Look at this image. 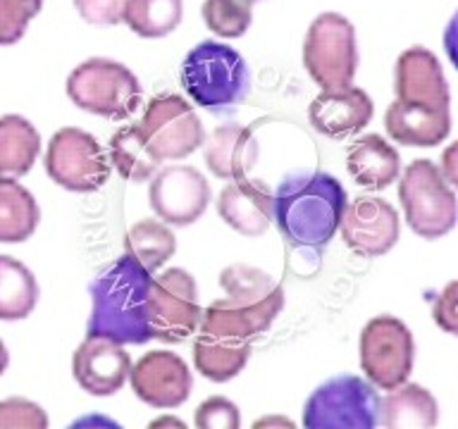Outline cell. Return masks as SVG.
Here are the masks:
<instances>
[{"instance_id":"6da1fadb","label":"cell","mask_w":458,"mask_h":429,"mask_svg":"<svg viewBox=\"0 0 458 429\" xmlns=\"http://www.w3.org/2000/svg\"><path fill=\"white\" fill-rule=\"evenodd\" d=\"M396 100L386 107V134L401 146L432 148L451 131V93L442 63L432 50L413 46L394 67Z\"/></svg>"},{"instance_id":"7a4b0ae2","label":"cell","mask_w":458,"mask_h":429,"mask_svg":"<svg viewBox=\"0 0 458 429\" xmlns=\"http://www.w3.org/2000/svg\"><path fill=\"white\" fill-rule=\"evenodd\" d=\"M275 198L272 222H277L279 234L293 248H325L335 239L346 189L342 181L325 172L289 174L279 184Z\"/></svg>"},{"instance_id":"3957f363","label":"cell","mask_w":458,"mask_h":429,"mask_svg":"<svg viewBox=\"0 0 458 429\" xmlns=\"http://www.w3.org/2000/svg\"><path fill=\"white\" fill-rule=\"evenodd\" d=\"M220 284L227 296L213 300L200 313L203 334L250 341L270 329L284 307V289L258 267L229 265L220 272Z\"/></svg>"},{"instance_id":"277c9868","label":"cell","mask_w":458,"mask_h":429,"mask_svg":"<svg viewBox=\"0 0 458 429\" xmlns=\"http://www.w3.org/2000/svg\"><path fill=\"white\" fill-rule=\"evenodd\" d=\"M150 279L153 274L129 253L100 272L91 284L93 307L86 334L110 336L122 346L150 341L146 307Z\"/></svg>"},{"instance_id":"5b68a950","label":"cell","mask_w":458,"mask_h":429,"mask_svg":"<svg viewBox=\"0 0 458 429\" xmlns=\"http://www.w3.org/2000/svg\"><path fill=\"white\" fill-rule=\"evenodd\" d=\"M182 86L196 105L220 113L249 96V64L225 43L203 41L182 63Z\"/></svg>"},{"instance_id":"8992f818","label":"cell","mask_w":458,"mask_h":429,"mask_svg":"<svg viewBox=\"0 0 458 429\" xmlns=\"http://www.w3.org/2000/svg\"><path fill=\"white\" fill-rule=\"evenodd\" d=\"M67 96L86 113L127 120L139 110L143 93L129 67L107 57H91L67 77Z\"/></svg>"},{"instance_id":"52a82bcc","label":"cell","mask_w":458,"mask_h":429,"mask_svg":"<svg viewBox=\"0 0 458 429\" xmlns=\"http://www.w3.org/2000/svg\"><path fill=\"white\" fill-rule=\"evenodd\" d=\"M408 227L422 239H442L456 227V193L432 160H413L399 181Z\"/></svg>"},{"instance_id":"ba28073f","label":"cell","mask_w":458,"mask_h":429,"mask_svg":"<svg viewBox=\"0 0 458 429\" xmlns=\"http://www.w3.org/2000/svg\"><path fill=\"white\" fill-rule=\"evenodd\" d=\"M377 425V386L353 374L320 384L303 406V427L308 429H372Z\"/></svg>"},{"instance_id":"9c48e42d","label":"cell","mask_w":458,"mask_h":429,"mask_svg":"<svg viewBox=\"0 0 458 429\" xmlns=\"http://www.w3.org/2000/svg\"><path fill=\"white\" fill-rule=\"evenodd\" d=\"M303 64L322 91L353 84L358 70L356 29L344 14H318L303 41Z\"/></svg>"},{"instance_id":"30bf717a","label":"cell","mask_w":458,"mask_h":429,"mask_svg":"<svg viewBox=\"0 0 458 429\" xmlns=\"http://www.w3.org/2000/svg\"><path fill=\"white\" fill-rule=\"evenodd\" d=\"M150 339L163 343H182L191 339L200 322V303L196 279L182 267L165 270L150 279L148 296Z\"/></svg>"},{"instance_id":"8fae6325","label":"cell","mask_w":458,"mask_h":429,"mask_svg":"<svg viewBox=\"0 0 458 429\" xmlns=\"http://www.w3.org/2000/svg\"><path fill=\"white\" fill-rule=\"evenodd\" d=\"M360 367L377 389H394L403 384L413 372L415 343L411 329L394 315L372 317L360 332L358 341Z\"/></svg>"},{"instance_id":"7c38bea8","label":"cell","mask_w":458,"mask_h":429,"mask_svg":"<svg viewBox=\"0 0 458 429\" xmlns=\"http://www.w3.org/2000/svg\"><path fill=\"white\" fill-rule=\"evenodd\" d=\"M110 160L96 136L84 129L64 127L53 134L46 153L48 177L67 191L91 193L110 179Z\"/></svg>"},{"instance_id":"4fadbf2b","label":"cell","mask_w":458,"mask_h":429,"mask_svg":"<svg viewBox=\"0 0 458 429\" xmlns=\"http://www.w3.org/2000/svg\"><path fill=\"white\" fill-rule=\"evenodd\" d=\"M150 156L163 160H184L200 148L206 139L199 114L177 93H160L150 100L139 122Z\"/></svg>"},{"instance_id":"5bb4252c","label":"cell","mask_w":458,"mask_h":429,"mask_svg":"<svg viewBox=\"0 0 458 429\" xmlns=\"http://www.w3.org/2000/svg\"><path fill=\"white\" fill-rule=\"evenodd\" d=\"M148 203L153 213L172 227H189L210 203V184L196 167L172 164L148 179Z\"/></svg>"},{"instance_id":"9a60e30c","label":"cell","mask_w":458,"mask_h":429,"mask_svg":"<svg viewBox=\"0 0 458 429\" xmlns=\"http://www.w3.org/2000/svg\"><path fill=\"white\" fill-rule=\"evenodd\" d=\"M344 243L358 256L379 257L396 246L401 236L399 213L385 198L358 196L344 206L339 220Z\"/></svg>"},{"instance_id":"2e32d148","label":"cell","mask_w":458,"mask_h":429,"mask_svg":"<svg viewBox=\"0 0 458 429\" xmlns=\"http://www.w3.org/2000/svg\"><path fill=\"white\" fill-rule=\"evenodd\" d=\"M129 382L136 396L153 408H179L193 386L189 365L170 350H150L139 358L129 370Z\"/></svg>"},{"instance_id":"e0dca14e","label":"cell","mask_w":458,"mask_h":429,"mask_svg":"<svg viewBox=\"0 0 458 429\" xmlns=\"http://www.w3.org/2000/svg\"><path fill=\"white\" fill-rule=\"evenodd\" d=\"M129 370L131 358L122 343L113 341L110 336L89 334L72 358V374L91 396H113L120 391Z\"/></svg>"},{"instance_id":"ac0fdd59","label":"cell","mask_w":458,"mask_h":429,"mask_svg":"<svg viewBox=\"0 0 458 429\" xmlns=\"http://www.w3.org/2000/svg\"><path fill=\"white\" fill-rule=\"evenodd\" d=\"M375 114L370 96L358 86L327 88L308 107V120L315 131L329 139H346L368 127Z\"/></svg>"},{"instance_id":"d6986e66","label":"cell","mask_w":458,"mask_h":429,"mask_svg":"<svg viewBox=\"0 0 458 429\" xmlns=\"http://www.w3.org/2000/svg\"><path fill=\"white\" fill-rule=\"evenodd\" d=\"M217 213L222 222L243 236H260L272 224L275 198L258 179H232L217 196Z\"/></svg>"},{"instance_id":"ffe728a7","label":"cell","mask_w":458,"mask_h":429,"mask_svg":"<svg viewBox=\"0 0 458 429\" xmlns=\"http://www.w3.org/2000/svg\"><path fill=\"white\" fill-rule=\"evenodd\" d=\"M203 160L217 179H243L258 160V143L253 129L243 124H220L203 139Z\"/></svg>"},{"instance_id":"44dd1931","label":"cell","mask_w":458,"mask_h":429,"mask_svg":"<svg viewBox=\"0 0 458 429\" xmlns=\"http://www.w3.org/2000/svg\"><path fill=\"white\" fill-rule=\"evenodd\" d=\"M346 167L358 186L372 191H382L401 177L399 153L377 134L360 136L351 143L346 150Z\"/></svg>"},{"instance_id":"7402d4cb","label":"cell","mask_w":458,"mask_h":429,"mask_svg":"<svg viewBox=\"0 0 458 429\" xmlns=\"http://www.w3.org/2000/svg\"><path fill=\"white\" fill-rule=\"evenodd\" d=\"M379 422L386 429H429L439 422V406L425 386L403 382L379 399Z\"/></svg>"},{"instance_id":"603a6c76","label":"cell","mask_w":458,"mask_h":429,"mask_svg":"<svg viewBox=\"0 0 458 429\" xmlns=\"http://www.w3.org/2000/svg\"><path fill=\"white\" fill-rule=\"evenodd\" d=\"M250 358V343L243 339L213 336L199 332L193 339V365L210 382H229L246 367Z\"/></svg>"},{"instance_id":"cb8c5ba5","label":"cell","mask_w":458,"mask_h":429,"mask_svg":"<svg viewBox=\"0 0 458 429\" xmlns=\"http://www.w3.org/2000/svg\"><path fill=\"white\" fill-rule=\"evenodd\" d=\"M41 153V136L27 117H0V177H24Z\"/></svg>"},{"instance_id":"d4e9b609","label":"cell","mask_w":458,"mask_h":429,"mask_svg":"<svg viewBox=\"0 0 458 429\" xmlns=\"http://www.w3.org/2000/svg\"><path fill=\"white\" fill-rule=\"evenodd\" d=\"M41 210L31 193L13 177H0V243H21L38 227Z\"/></svg>"},{"instance_id":"484cf974","label":"cell","mask_w":458,"mask_h":429,"mask_svg":"<svg viewBox=\"0 0 458 429\" xmlns=\"http://www.w3.org/2000/svg\"><path fill=\"white\" fill-rule=\"evenodd\" d=\"M38 303V282L27 265L0 256V320H24Z\"/></svg>"},{"instance_id":"4316f807","label":"cell","mask_w":458,"mask_h":429,"mask_svg":"<svg viewBox=\"0 0 458 429\" xmlns=\"http://www.w3.org/2000/svg\"><path fill=\"white\" fill-rule=\"evenodd\" d=\"M110 164H114L127 181L143 184L156 174L160 163L150 156L139 124H127L117 129L110 139Z\"/></svg>"},{"instance_id":"83f0119b","label":"cell","mask_w":458,"mask_h":429,"mask_svg":"<svg viewBox=\"0 0 458 429\" xmlns=\"http://www.w3.org/2000/svg\"><path fill=\"white\" fill-rule=\"evenodd\" d=\"M124 248L136 263L143 265L153 274L163 267L177 250V239L165 222L141 220L129 227L124 236Z\"/></svg>"},{"instance_id":"f1b7e54d","label":"cell","mask_w":458,"mask_h":429,"mask_svg":"<svg viewBox=\"0 0 458 429\" xmlns=\"http://www.w3.org/2000/svg\"><path fill=\"white\" fill-rule=\"evenodd\" d=\"M182 0H124L122 21L143 38H163L182 24Z\"/></svg>"},{"instance_id":"f546056e","label":"cell","mask_w":458,"mask_h":429,"mask_svg":"<svg viewBox=\"0 0 458 429\" xmlns=\"http://www.w3.org/2000/svg\"><path fill=\"white\" fill-rule=\"evenodd\" d=\"M200 14L206 27L222 38H239L253 21L249 0H203Z\"/></svg>"},{"instance_id":"4dcf8cb0","label":"cell","mask_w":458,"mask_h":429,"mask_svg":"<svg viewBox=\"0 0 458 429\" xmlns=\"http://www.w3.org/2000/svg\"><path fill=\"white\" fill-rule=\"evenodd\" d=\"M41 7L43 0H0V46L20 41Z\"/></svg>"},{"instance_id":"1f68e13d","label":"cell","mask_w":458,"mask_h":429,"mask_svg":"<svg viewBox=\"0 0 458 429\" xmlns=\"http://www.w3.org/2000/svg\"><path fill=\"white\" fill-rule=\"evenodd\" d=\"M48 427V415L38 403L29 399L0 400V429H46Z\"/></svg>"},{"instance_id":"d6a6232c","label":"cell","mask_w":458,"mask_h":429,"mask_svg":"<svg viewBox=\"0 0 458 429\" xmlns=\"http://www.w3.org/2000/svg\"><path fill=\"white\" fill-rule=\"evenodd\" d=\"M196 427L199 429H239L242 417L239 408L225 396H210L196 408Z\"/></svg>"},{"instance_id":"836d02e7","label":"cell","mask_w":458,"mask_h":429,"mask_svg":"<svg viewBox=\"0 0 458 429\" xmlns=\"http://www.w3.org/2000/svg\"><path fill=\"white\" fill-rule=\"evenodd\" d=\"M74 7L81 14V20L89 24L113 27L122 21L124 0H74Z\"/></svg>"},{"instance_id":"e575fe53","label":"cell","mask_w":458,"mask_h":429,"mask_svg":"<svg viewBox=\"0 0 458 429\" xmlns=\"http://www.w3.org/2000/svg\"><path fill=\"white\" fill-rule=\"evenodd\" d=\"M456 289L458 284L456 282H451L446 289L442 291V296L437 299L435 303V322L444 332H449V334H456L458 332V315H456Z\"/></svg>"},{"instance_id":"d590c367","label":"cell","mask_w":458,"mask_h":429,"mask_svg":"<svg viewBox=\"0 0 458 429\" xmlns=\"http://www.w3.org/2000/svg\"><path fill=\"white\" fill-rule=\"evenodd\" d=\"M270 425H282V427H293L292 420H284V417H263V420L256 422V427H270Z\"/></svg>"},{"instance_id":"8d00e7d4","label":"cell","mask_w":458,"mask_h":429,"mask_svg":"<svg viewBox=\"0 0 458 429\" xmlns=\"http://www.w3.org/2000/svg\"><path fill=\"white\" fill-rule=\"evenodd\" d=\"M7 365H10V353H7L5 343L0 341V374L7 370Z\"/></svg>"},{"instance_id":"74e56055","label":"cell","mask_w":458,"mask_h":429,"mask_svg":"<svg viewBox=\"0 0 458 429\" xmlns=\"http://www.w3.org/2000/svg\"><path fill=\"white\" fill-rule=\"evenodd\" d=\"M160 425H182L179 420H172V417H163V420L150 422V427H160Z\"/></svg>"},{"instance_id":"f35d334b","label":"cell","mask_w":458,"mask_h":429,"mask_svg":"<svg viewBox=\"0 0 458 429\" xmlns=\"http://www.w3.org/2000/svg\"><path fill=\"white\" fill-rule=\"evenodd\" d=\"M249 3H250V5H253V3H258V0H249Z\"/></svg>"}]
</instances>
